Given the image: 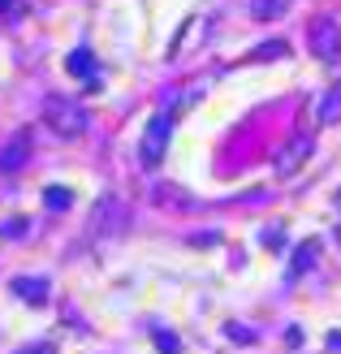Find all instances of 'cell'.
I'll return each instance as SVG.
<instances>
[{
  "label": "cell",
  "mask_w": 341,
  "mask_h": 354,
  "mask_svg": "<svg viewBox=\"0 0 341 354\" xmlns=\"http://www.w3.org/2000/svg\"><path fill=\"white\" fill-rule=\"evenodd\" d=\"M44 126L57 134V138H78V134H86L91 117H86V109H82L78 100H69V95H48V104H44Z\"/></svg>",
  "instance_id": "cell-1"
},
{
  "label": "cell",
  "mask_w": 341,
  "mask_h": 354,
  "mask_svg": "<svg viewBox=\"0 0 341 354\" xmlns=\"http://www.w3.org/2000/svg\"><path fill=\"white\" fill-rule=\"evenodd\" d=\"M169 134H173V117L169 113H156L147 126H142V143H138V165L142 169H160L169 151Z\"/></svg>",
  "instance_id": "cell-2"
},
{
  "label": "cell",
  "mask_w": 341,
  "mask_h": 354,
  "mask_svg": "<svg viewBox=\"0 0 341 354\" xmlns=\"http://www.w3.org/2000/svg\"><path fill=\"white\" fill-rule=\"evenodd\" d=\"M121 229H125V207H121V199H117V194H100L91 221H86V238H91V242L121 238Z\"/></svg>",
  "instance_id": "cell-3"
},
{
  "label": "cell",
  "mask_w": 341,
  "mask_h": 354,
  "mask_svg": "<svg viewBox=\"0 0 341 354\" xmlns=\"http://www.w3.org/2000/svg\"><path fill=\"white\" fill-rule=\"evenodd\" d=\"M307 44L315 52V61H324V65L341 61V26L333 22V17H315L311 30H307Z\"/></svg>",
  "instance_id": "cell-4"
},
{
  "label": "cell",
  "mask_w": 341,
  "mask_h": 354,
  "mask_svg": "<svg viewBox=\"0 0 341 354\" xmlns=\"http://www.w3.org/2000/svg\"><path fill=\"white\" fill-rule=\"evenodd\" d=\"M311 151H315V138H311V134H290V138H285V147L273 156L277 177H294L302 165L311 160Z\"/></svg>",
  "instance_id": "cell-5"
},
{
  "label": "cell",
  "mask_w": 341,
  "mask_h": 354,
  "mask_svg": "<svg viewBox=\"0 0 341 354\" xmlns=\"http://www.w3.org/2000/svg\"><path fill=\"white\" fill-rule=\"evenodd\" d=\"M30 151H35V138H30V130H17V134H9V138H5V147H0V173H17V169H26Z\"/></svg>",
  "instance_id": "cell-6"
},
{
  "label": "cell",
  "mask_w": 341,
  "mask_h": 354,
  "mask_svg": "<svg viewBox=\"0 0 341 354\" xmlns=\"http://www.w3.org/2000/svg\"><path fill=\"white\" fill-rule=\"evenodd\" d=\"M315 259H320V242L315 238H307L294 251V259H290V281H298V277H307L311 268H315Z\"/></svg>",
  "instance_id": "cell-7"
},
{
  "label": "cell",
  "mask_w": 341,
  "mask_h": 354,
  "mask_svg": "<svg viewBox=\"0 0 341 354\" xmlns=\"http://www.w3.org/2000/svg\"><path fill=\"white\" fill-rule=\"evenodd\" d=\"M9 290L17 298H26V303H44V298H48V281L44 277H13Z\"/></svg>",
  "instance_id": "cell-8"
},
{
  "label": "cell",
  "mask_w": 341,
  "mask_h": 354,
  "mask_svg": "<svg viewBox=\"0 0 341 354\" xmlns=\"http://www.w3.org/2000/svg\"><path fill=\"white\" fill-rule=\"evenodd\" d=\"M65 69H69L74 78H86V82H91V78H95V57H91L86 48H78V52H69V57H65Z\"/></svg>",
  "instance_id": "cell-9"
},
{
  "label": "cell",
  "mask_w": 341,
  "mask_h": 354,
  "mask_svg": "<svg viewBox=\"0 0 341 354\" xmlns=\"http://www.w3.org/2000/svg\"><path fill=\"white\" fill-rule=\"evenodd\" d=\"M333 121H341V78L329 86V95L320 100V126H333Z\"/></svg>",
  "instance_id": "cell-10"
},
{
  "label": "cell",
  "mask_w": 341,
  "mask_h": 354,
  "mask_svg": "<svg viewBox=\"0 0 341 354\" xmlns=\"http://www.w3.org/2000/svg\"><path fill=\"white\" fill-rule=\"evenodd\" d=\"M290 5H294V0H250V17H259V22H277Z\"/></svg>",
  "instance_id": "cell-11"
},
{
  "label": "cell",
  "mask_w": 341,
  "mask_h": 354,
  "mask_svg": "<svg viewBox=\"0 0 341 354\" xmlns=\"http://www.w3.org/2000/svg\"><path fill=\"white\" fill-rule=\"evenodd\" d=\"M285 52H290V44L273 39V44H259L255 52H250V61H277V57H285Z\"/></svg>",
  "instance_id": "cell-12"
},
{
  "label": "cell",
  "mask_w": 341,
  "mask_h": 354,
  "mask_svg": "<svg viewBox=\"0 0 341 354\" xmlns=\"http://www.w3.org/2000/svg\"><path fill=\"white\" fill-rule=\"evenodd\" d=\"M44 199H48L52 212H65L69 203H74V190H65V186H48V190H44Z\"/></svg>",
  "instance_id": "cell-13"
},
{
  "label": "cell",
  "mask_w": 341,
  "mask_h": 354,
  "mask_svg": "<svg viewBox=\"0 0 341 354\" xmlns=\"http://www.w3.org/2000/svg\"><path fill=\"white\" fill-rule=\"evenodd\" d=\"M225 333H229V337H238V346H250V342H255V333L242 328V324H225Z\"/></svg>",
  "instance_id": "cell-14"
},
{
  "label": "cell",
  "mask_w": 341,
  "mask_h": 354,
  "mask_svg": "<svg viewBox=\"0 0 341 354\" xmlns=\"http://www.w3.org/2000/svg\"><path fill=\"white\" fill-rule=\"evenodd\" d=\"M26 0H0V17H22Z\"/></svg>",
  "instance_id": "cell-15"
},
{
  "label": "cell",
  "mask_w": 341,
  "mask_h": 354,
  "mask_svg": "<svg viewBox=\"0 0 341 354\" xmlns=\"http://www.w3.org/2000/svg\"><path fill=\"white\" fill-rule=\"evenodd\" d=\"M156 342H160V354H177V350H182L173 342V333H156Z\"/></svg>",
  "instance_id": "cell-16"
},
{
  "label": "cell",
  "mask_w": 341,
  "mask_h": 354,
  "mask_svg": "<svg viewBox=\"0 0 341 354\" xmlns=\"http://www.w3.org/2000/svg\"><path fill=\"white\" fill-rule=\"evenodd\" d=\"M190 242H194V246H216V242H221V234H194Z\"/></svg>",
  "instance_id": "cell-17"
},
{
  "label": "cell",
  "mask_w": 341,
  "mask_h": 354,
  "mask_svg": "<svg viewBox=\"0 0 341 354\" xmlns=\"http://www.w3.org/2000/svg\"><path fill=\"white\" fill-rule=\"evenodd\" d=\"M264 246H268V251H277V246H281V234H277V229H273V234H264Z\"/></svg>",
  "instance_id": "cell-18"
},
{
  "label": "cell",
  "mask_w": 341,
  "mask_h": 354,
  "mask_svg": "<svg viewBox=\"0 0 341 354\" xmlns=\"http://www.w3.org/2000/svg\"><path fill=\"white\" fill-rule=\"evenodd\" d=\"M329 350H341V333H329Z\"/></svg>",
  "instance_id": "cell-19"
},
{
  "label": "cell",
  "mask_w": 341,
  "mask_h": 354,
  "mask_svg": "<svg viewBox=\"0 0 341 354\" xmlns=\"http://www.w3.org/2000/svg\"><path fill=\"white\" fill-rule=\"evenodd\" d=\"M337 207H341V190H337Z\"/></svg>",
  "instance_id": "cell-20"
},
{
  "label": "cell",
  "mask_w": 341,
  "mask_h": 354,
  "mask_svg": "<svg viewBox=\"0 0 341 354\" xmlns=\"http://www.w3.org/2000/svg\"><path fill=\"white\" fill-rule=\"evenodd\" d=\"M30 354H48V350H30Z\"/></svg>",
  "instance_id": "cell-21"
}]
</instances>
